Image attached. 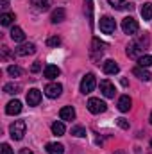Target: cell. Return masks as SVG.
<instances>
[{"mask_svg":"<svg viewBox=\"0 0 152 154\" xmlns=\"http://www.w3.org/2000/svg\"><path fill=\"white\" fill-rule=\"evenodd\" d=\"M147 43H149L147 38L132 41V43L127 47V56H129V57H134V59H140V57L143 56V50H145L143 47H147Z\"/></svg>","mask_w":152,"mask_h":154,"instance_id":"6da1fadb","label":"cell"},{"mask_svg":"<svg viewBox=\"0 0 152 154\" xmlns=\"http://www.w3.org/2000/svg\"><path fill=\"white\" fill-rule=\"evenodd\" d=\"M25 129H27V125H25L23 120H14V122L11 124V127H9L11 138H13V140H22L23 134H25Z\"/></svg>","mask_w":152,"mask_h":154,"instance_id":"7a4b0ae2","label":"cell"},{"mask_svg":"<svg viewBox=\"0 0 152 154\" xmlns=\"http://www.w3.org/2000/svg\"><path fill=\"white\" fill-rule=\"evenodd\" d=\"M95 86H97L95 75L93 74H86V75L82 77V81H81V93L88 95V93H91L95 90Z\"/></svg>","mask_w":152,"mask_h":154,"instance_id":"3957f363","label":"cell"},{"mask_svg":"<svg viewBox=\"0 0 152 154\" xmlns=\"http://www.w3.org/2000/svg\"><path fill=\"white\" fill-rule=\"evenodd\" d=\"M88 109H90V113L99 115V113H104V111L108 109V106H106L104 100H100V99H97V97H91V99L88 100Z\"/></svg>","mask_w":152,"mask_h":154,"instance_id":"277c9868","label":"cell"},{"mask_svg":"<svg viewBox=\"0 0 152 154\" xmlns=\"http://www.w3.org/2000/svg\"><path fill=\"white\" fill-rule=\"evenodd\" d=\"M99 27H100V31L104 34H113L114 29H116V22H114V18H111V16H102L100 22H99Z\"/></svg>","mask_w":152,"mask_h":154,"instance_id":"5b68a950","label":"cell"},{"mask_svg":"<svg viewBox=\"0 0 152 154\" xmlns=\"http://www.w3.org/2000/svg\"><path fill=\"white\" fill-rule=\"evenodd\" d=\"M138 29H140V25H138V22H136L132 16H127V18L122 20V31H123L125 34H136Z\"/></svg>","mask_w":152,"mask_h":154,"instance_id":"8992f818","label":"cell"},{"mask_svg":"<svg viewBox=\"0 0 152 154\" xmlns=\"http://www.w3.org/2000/svg\"><path fill=\"white\" fill-rule=\"evenodd\" d=\"M61 93H63V84H59V82H50L45 86V95L48 99H57Z\"/></svg>","mask_w":152,"mask_h":154,"instance_id":"52a82bcc","label":"cell"},{"mask_svg":"<svg viewBox=\"0 0 152 154\" xmlns=\"http://www.w3.org/2000/svg\"><path fill=\"white\" fill-rule=\"evenodd\" d=\"M100 91H102V95H104V97L113 99L114 93H116V88H114V84L111 82V81L104 79V81H100Z\"/></svg>","mask_w":152,"mask_h":154,"instance_id":"ba28073f","label":"cell"},{"mask_svg":"<svg viewBox=\"0 0 152 154\" xmlns=\"http://www.w3.org/2000/svg\"><path fill=\"white\" fill-rule=\"evenodd\" d=\"M102 70H104V74H108V75H114V74L120 72V66H118V63H116L114 59H106V61L102 63Z\"/></svg>","mask_w":152,"mask_h":154,"instance_id":"9c48e42d","label":"cell"},{"mask_svg":"<svg viewBox=\"0 0 152 154\" xmlns=\"http://www.w3.org/2000/svg\"><path fill=\"white\" fill-rule=\"evenodd\" d=\"M39 100H41V91L38 88H31L27 91V104L29 106H38Z\"/></svg>","mask_w":152,"mask_h":154,"instance_id":"30bf717a","label":"cell"},{"mask_svg":"<svg viewBox=\"0 0 152 154\" xmlns=\"http://www.w3.org/2000/svg\"><path fill=\"white\" fill-rule=\"evenodd\" d=\"M14 52H16V56H29V54H34L36 52V45L34 43H23Z\"/></svg>","mask_w":152,"mask_h":154,"instance_id":"8fae6325","label":"cell"},{"mask_svg":"<svg viewBox=\"0 0 152 154\" xmlns=\"http://www.w3.org/2000/svg\"><path fill=\"white\" fill-rule=\"evenodd\" d=\"M59 116H61V120L72 122V120L75 118V109H74L72 106H65V108H61V111H59Z\"/></svg>","mask_w":152,"mask_h":154,"instance_id":"7c38bea8","label":"cell"},{"mask_svg":"<svg viewBox=\"0 0 152 154\" xmlns=\"http://www.w3.org/2000/svg\"><path fill=\"white\" fill-rule=\"evenodd\" d=\"M65 18H66V11H65L63 7L54 9L52 14H50V22H52V23H59V22H63Z\"/></svg>","mask_w":152,"mask_h":154,"instance_id":"4fadbf2b","label":"cell"},{"mask_svg":"<svg viewBox=\"0 0 152 154\" xmlns=\"http://www.w3.org/2000/svg\"><path fill=\"white\" fill-rule=\"evenodd\" d=\"M131 106H132V100H131V97H129V95H122V97L118 99V109H120L122 113L129 111V109H131Z\"/></svg>","mask_w":152,"mask_h":154,"instance_id":"5bb4252c","label":"cell"},{"mask_svg":"<svg viewBox=\"0 0 152 154\" xmlns=\"http://www.w3.org/2000/svg\"><path fill=\"white\" fill-rule=\"evenodd\" d=\"M22 111V102L20 100H11V102H7V106H5V113L7 115H18Z\"/></svg>","mask_w":152,"mask_h":154,"instance_id":"9a60e30c","label":"cell"},{"mask_svg":"<svg viewBox=\"0 0 152 154\" xmlns=\"http://www.w3.org/2000/svg\"><path fill=\"white\" fill-rule=\"evenodd\" d=\"M104 48H106V45H104V43H100L99 39L95 38V39H93V50H91V57H93V59H99V57L102 56Z\"/></svg>","mask_w":152,"mask_h":154,"instance_id":"2e32d148","label":"cell"},{"mask_svg":"<svg viewBox=\"0 0 152 154\" xmlns=\"http://www.w3.org/2000/svg\"><path fill=\"white\" fill-rule=\"evenodd\" d=\"M59 74H61V70L56 66V65H48V66H45V70H43V75L47 77V79H56V77H59Z\"/></svg>","mask_w":152,"mask_h":154,"instance_id":"e0dca14e","label":"cell"},{"mask_svg":"<svg viewBox=\"0 0 152 154\" xmlns=\"http://www.w3.org/2000/svg\"><path fill=\"white\" fill-rule=\"evenodd\" d=\"M132 74L138 77V79H141V81H150V72L147 70V68H143V66H136L134 70H132Z\"/></svg>","mask_w":152,"mask_h":154,"instance_id":"ac0fdd59","label":"cell"},{"mask_svg":"<svg viewBox=\"0 0 152 154\" xmlns=\"http://www.w3.org/2000/svg\"><path fill=\"white\" fill-rule=\"evenodd\" d=\"M48 154H65V145L63 143H47V149Z\"/></svg>","mask_w":152,"mask_h":154,"instance_id":"d6986e66","label":"cell"},{"mask_svg":"<svg viewBox=\"0 0 152 154\" xmlns=\"http://www.w3.org/2000/svg\"><path fill=\"white\" fill-rule=\"evenodd\" d=\"M11 39H13V41H16V43H22V41L25 39L23 31H22L20 27H13V29H11Z\"/></svg>","mask_w":152,"mask_h":154,"instance_id":"ffe728a7","label":"cell"},{"mask_svg":"<svg viewBox=\"0 0 152 154\" xmlns=\"http://www.w3.org/2000/svg\"><path fill=\"white\" fill-rule=\"evenodd\" d=\"M140 13H141L143 20H152V4H150V2L143 4V5H141V9H140Z\"/></svg>","mask_w":152,"mask_h":154,"instance_id":"44dd1931","label":"cell"},{"mask_svg":"<svg viewBox=\"0 0 152 154\" xmlns=\"http://www.w3.org/2000/svg\"><path fill=\"white\" fill-rule=\"evenodd\" d=\"M4 91L9 93V95H16L20 91V84H14V82H7L4 84Z\"/></svg>","mask_w":152,"mask_h":154,"instance_id":"7402d4cb","label":"cell"},{"mask_svg":"<svg viewBox=\"0 0 152 154\" xmlns=\"http://www.w3.org/2000/svg\"><path fill=\"white\" fill-rule=\"evenodd\" d=\"M65 131H66V129H65V124H63V122H54V124H52V133H54L56 136H63Z\"/></svg>","mask_w":152,"mask_h":154,"instance_id":"603a6c76","label":"cell"},{"mask_svg":"<svg viewBox=\"0 0 152 154\" xmlns=\"http://www.w3.org/2000/svg\"><path fill=\"white\" fill-rule=\"evenodd\" d=\"M13 20H14V14H13V13H4V14L0 16V23H2L4 27L11 25V23H13Z\"/></svg>","mask_w":152,"mask_h":154,"instance_id":"cb8c5ba5","label":"cell"},{"mask_svg":"<svg viewBox=\"0 0 152 154\" xmlns=\"http://www.w3.org/2000/svg\"><path fill=\"white\" fill-rule=\"evenodd\" d=\"M31 2H32V5H36L38 11H47L50 5V0H31Z\"/></svg>","mask_w":152,"mask_h":154,"instance_id":"d4e9b609","label":"cell"},{"mask_svg":"<svg viewBox=\"0 0 152 154\" xmlns=\"http://www.w3.org/2000/svg\"><path fill=\"white\" fill-rule=\"evenodd\" d=\"M138 65L140 66H143V68H149L152 65V56H147V54H143L140 59H138Z\"/></svg>","mask_w":152,"mask_h":154,"instance_id":"484cf974","label":"cell"},{"mask_svg":"<svg viewBox=\"0 0 152 154\" xmlns=\"http://www.w3.org/2000/svg\"><path fill=\"white\" fill-rule=\"evenodd\" d=\"M86 7V14H88V20H90V23H93V0H86V4H84Z\"/></svg>","mask_w":152,"mask_h":154,"instance_id":"4316f807","label":"cell"},{"mask_svg":"<svg viewBox=\"0 0 152 154\" xmlns=\"http://www.w3.org/2000/svg\"><path fill=\"white\" fill-rule=\"evenodd\" d=\"M72 134L77 136V138H82V136H86V129L82 125H74L72 127Z\"/></svg>","mask_w":152,"mask_h":154,"instance_id":"83f0119b","label":"cell"},{"mask_svg":"<svg viewBox=\"0 0 152 154\" xmlns=\"http://www.w3.org/2000/svg\"><path fill=\"white\" fill-rule=\"evenodd\" d=\"M7 74H9L11 77H20V75H22V68H20V66L11 65V66L7 68Z\"/></svg>","mask_w":152,"mask_h":154,"instance_id":"f1b7e54d","label":"cell"},{"mask_svg":"<svg viewBox=\"0 0 152 154\" xmlns=\"http://www.w3.org/2000/svg\"><path fill=\"white\" fill-rule=\"evenodd\" d=\"M109 5L114 7V9H123L125 7V0H108Z\"/></svg>","mask_w":152,"mask_h":154,"instance_id":"f546056e","label":"cell"},{"mask_svg":"<svg viewBox=\"0 0 152 154\" xmlns=\"http://www.w3.org/2000/svg\"><path fill=\"white\" fill-rule=\"evenodd\" d=\"M47 45L48 47H59L61 45V39L57 38V36H50V38L47 39Z\"/></svg>","mask_w":152,"mask_h":154,"instance_id":"4dcf8cb0","label":"cell"},{"mask_svg":"<svg viewBox=\"0 0 152 154\" xmlns=\"http://www.w3.org/2000/svg\"><path fill=\"white\" fill-rule=\"evenodd\" d=\"M116 124L122 127V129H129V122L125 118H116Z\"/></svg>","mask_w":152,"mask_h":154,"instance_id":"1f68e13d","label":"cell"},{"mask_svg":"<svg viewBox=\"0 0 152 154\" xmlns=\"http://www.w3.org/2000/svg\"><path fill=\"white\" fill-rule=\"evenodd\" d=\"M0 154H13V149H11L7 143H2V147H0Z\"/></svg>","mask_w":152,"mask_h":154,"instance_id":"d6a6232c","label":"cell"},{"mask_svg":"<svg viewBox=\"0 0 152 154\" xmlns=\"http://www.w3.org/2000/svg\"><path fill=\"white\" fill-rule=\"evenodd\" d=\"M39 70H41V63H39V61H36V63L31 66V72H34V74H36V72H39Z\"/></svg>","mask_w":152,"mask_h":154,"instance_id":"836d02e7","label":"cell"},{"mask_svg":"<svg viewBox=\"0 0 152 154\" xmlns=\"http://www.w3.org/2000/svg\"><path fill=\"white\" fill-rule=\"evenodd\" d=\"M2 7L7 9V7H9V2H7V0H2Z\"/></svg>","mask_w":152,"mask_h":154,"instance_id":"e575fe53","label":"cell"},{"mask_svg":"<svg viewBox=\"0 0 152 154\" xmlns=\"http://www.w3.org/2000/svg\"><path fill=\"white\" fill-rule=\"evenodd\" d=\"M20 154H32V152H31L29 149H23V151H22V152H20Z\"/></svg>","mask_w":152,"mask_h":154,"instance_id":"d590c367","label":"cell"},{"mask_svg":"<svg viewBox=\"0 0 152 154\" xmlns=\"http://www.w3.org/2000/svg\"><path fill=\"white\" fill-rule=\"evenodd\" d=\"M113 154H125L123 151H116V152H113Z\"/></svg>","mask_w":152,"mask_h":154,"instance_id":"8d00e7d4","label":"cell"},{"mask_svg":"<svg viewBox=\"0 0 152 154\" xmlns=\"http://www.w3.org/2000/svg\"><path fill=\"white\" fill-rule=\"evenodd\" d=\"M150 125H152V113H150Z\"/></svg>","mask_w":152,"mask_h":154,"instance_id":"74e56055","label":"cell"},{"mask_svg":"<svg viewBox=\"0 0 152 154\" xmlns=\"http://www.w3.org/2000/svg\"><path fill=\"white\" fill-rule=\"evenodd\" d=\"M150 147H152V140H150Z\"/></svg>","mask_w":152,"mask_h":154,"instance_id":"f35d334b","label":"cell"}]
</instances>
